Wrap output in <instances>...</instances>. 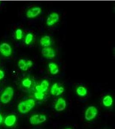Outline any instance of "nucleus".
Masks as SVG:
<instances>
[{
	"mask_svg": "<svg viewBox=\"0 0 115 129\" xmlns=\"http://www.w3.org/2000/svg\"><path fill=\"white\" fill-rule=\"evenodd\" d=\"M35 105V100L33 99H29L20 102L17 106V110L19 113L25 114L30 112Z\"/></svg>",
	"mask_w": 115,
	"mask_h": 129,
	"instance_id": "1",
	"label": "nucleus"
},
{
	"mask_svg": "<svg viewBox=\"0 0 115 129\" xmlns=\"http://www.w3.org/2000/svg\"><path fill=\"white\" fill-rule=\"evenodd\" d=\"M14 93V90L12 87H6L0 96V101L3 104H8L11 101Z\"/></svg>",
	"mask_w": 115,
	"mask_h": 129,
	"instance_id": "2",
	"label": "nucleus"
},
{
	"mask_svg": "<svg viewBox=\"0 0 115 129\" xmlns=\"http://www.w3.org/2000/svg\"><path fill=\"white\" fill-rule=\"evenodd\" d=\"M98 114V110L95 106H90L86 110L84 118L87 121H91L95 118Z\"/></svg>",
	"mask_w": 115,
	"mask_h": 129,
	"instance_id": "3",
	"label": "nucleus"
},
{
	"mask_svg": "<svg viewBox=\"0 0 115 129\" xmlns=\"http://www.w3.org/2000/svg\"><path fill=\"white\" fill-rule=\"evenodd\" d=\"M47 119L45 115L42 114H35L30 118V122L32 125H37L43 123Z\"/></svg>",
	"mask_w": 115,
	"mask_h": 129,
	"instance_id": "4",
	"label": "nucleus"
},
{
	"mask_svg": "<svg viewBox=\"0 0 115 129\" xmlns=\"http://www.w3.org/2000/svg\"><path fill=\"white\" fill-rule=\"evenodd\" d=\"M60 19V15L56 12H52L50 13L46 19V23L47 26L51 27L53 26L58 22Z\"/></svg>",
	"mask_w": 115,
	"mask_h": 129,
	"instance_id": "5",
	"label": "nucleus"
},
{
	"mask_svg": "<svg viewBox=\"0 0 115 129\" xmlns=\"http://www.w3.org/2000/svg\"><path fill=\"white\" fill-rule=\"evenodd\" d=\"M0 53L5 57H9L12 54V50L10 44L3 43L0 44Z\"/></svg>",
	"mask_w": 115,
	"mask_h": 129,
	"instance_id": "6",
	"label": "nucleus"
},
{
	"mask_svg": "<svg viewBox=\"0 0 115 129\" xmlns=\"http://www.w3.org/2000/svg\"><path fill=\"white\" fill-rule=\"evenodd\" d=\"M42 12V9L39 7L31 8L27 11L26 16L28 18H34L38 16Z\"/></svg>",
	"mask_w": 115,
	"mask_h": 129,
	"instance_id": "7",
	"label": "nucleus"
},
{
	"mask_svg": "<svg viewBox=\"0 0 115 129\" xmlns=\"http://www.w3.org/2000/svg\"><path fill=\"white\" fill-rule=\"evenodd\" d=\"M41 54L45 58L47 59H53L56 56V52L51 47H44L41 51Z\"/></svg>",
	"mask_w": 115,
	"mask_h": 129,
	"instance_id": "8",
	"label": "nucleus"
},
{
	"mask_svg": "<svg viewBox=\"0 0 115 129\" xmlns=\"http://www.w3.org/2000/svg\"><path fill=\"white\" fill-rule=\"evenodd\" d=\"M33 65V62L31 60H26L25 59H20L18 62V67L23 71L28 70Z\"/></svg>",
	"mask_w": 115,
	"mask_h": 129,
	"instance_id": "9",
	"label": "nucleus"
},
{
	"mask_svg": "<svg viewBox=\"0 0 115 129\" xmlns=\"http://www.w3.org/2000/svg\"><path fill=\"white\" fill-rule=\"evenodd\" d=\"M67 102L63 98L58 99L54 107L55 111L56 112H62L65 110L67 107Z\"/></svg>",
	"mask_w": 115,
	"mask_h": 129,
	"instance_id": "10",
	"label": "nucleus"
},
{
	"mask_svg": "<svg viewBox=\"0 0 115 129\" xmlns=\"http://www.w3.org/2000/svg\"><path fill=\"white\" fill-rule=\"evenodd\" d=\"M64 87L59 86L58 83H54L50 89V92L52 95L59 96L64 93Z\"/></svg>",
	"mask_w": 115,
	"mask_h": 129,
	"instance_id": "11",
	"label": "nucleus"
},
{
	"mask_svg": "<svg viewBox=\"0 0 115 129\" xmlns=\"http://www.w3.org/2000/svg\"><path fill=\"white\" fill-rule=\"evenodd\" d=\"M17 120L16 116L14 114H10L6 117L4 121L5 125L8 127L13 126Z\"/></svg>",
	"mask_w": 115,
	"mask_h": 129,
	"instance_id": "12",
	"label": "nucleus"
},
{
	"mask_svg": "<svg viewBox=\"0 0 115 129\" xmlns=\"http://www.w3.org/2000/svg\"><path fill=\"white\" fill-rule=\"evenodd\" d=\"M49 86V83L47 80H43L41 81L39 85H37L36 87V89L37 92L44 93L47 91Z\"/></svg>",
	"mask_w": 115,
	"mask_h": 129,
	"instance_id": "13",
	"label": "nucleus"
},
{
	"mask_svg": "<svg viewBox=\"0 0 115 129\" xmlns=\"http://www.w3.org/2000/svg\"><path fill=\"white\" fill-rule=\"evenodd\" d=\"M51 44L50 37L48 35H45L41 37L40 40V44L44 47H49Z\"/></svg>",
	"mask_w": 115,
	"mask_h": 129,
	"instance_id": "14",
	"label": "nucleus"
},
{
	"mask_svg": "<svg viewBox=\"0 0 115 129\" xmlns=\"http://www.w3.org/2000/svg\"><path fill=\"white\" fill-rule=\"evenodd\" d=\"M102 102L103 104L105 107H109L112 106L113 100L112 97L109 95H107L103 98Z\"/></svg>",
	"mask_w": 115,
	"mask_h": 129,
	"instance_id": "15",
	"label": "nucleus"
},
{
	"mask_svg": "<svg viewBox=\"0 0 115 129\" xmlns=\"http://www.w3.org/2000/svg\"><path fill=\"white\" fill-rule=\"evenodd\" d=\"M48 68L50 73L52 75H56L59 72V67L56 63L53 62L49 63Z\"/></svg>",
	"mask_w": 115,
	"mask_h": 129,
	"instance_id": "16",
	"label": "nucleus"
},
{
	"mask_svg": "<svg viewBox=\"0 0 115 129\" xmlns=\"http://www.w3.org/2000/svg\"><path fill=\"white\" fill-rule=\"evenodd\" d=\"M76 92L78 96L84 97L88 93V90L85 87L80 86L77 88Z\"/></svg>",
	"mask_w": 115,
	"mask_h": 129,
	"instance_id": "17",
	"label": "nucleus"
},
{
	"mask_svg": "<svg viewBox=\"0 0 115 129\" xmlns=\"http://www.w3.org/2000/svg\"><path fill=\"white\" fill-rule=\"evenodd\" d=\"M22 86L25 88H30L32 85L33 82L30 78H26L22 80Z\"/></svg>",
	"mask_w": 115,
	"mask_h": 129,
	"instance_id": "18",
	"label": "nucleus"
},
{
	"mask_svg": "<svg viewBox=\"0 0 115 129\" xmlns=\"http://www.w3.org/2000/svg\"><path fill=\"white\" fill-rule=\"evenodd\" d=\"M34 39V35L32 33H29L27 34L25 38V43L26 45H29L32 42Z\"/></svg>",
	"mask_w": 115,
	"mask_h": 129,
	"instance_id": "19",
	"label": "nucleus"
},
{
	"mask_svg": "<svg viewBox=\"0 0 115 129\" xmlns=\"http://www.w3.org/2000/svg\"><path fill=\"white\" fill-rule=\"evenodd\" d=\"M45 94L43 92H36L34 93V97L37 100H42L44 98Z\"/></svg>",
	"mask_w": 115,
	"mask_h": 129,
	"instance_id": "20",
	"label": "nucleus"
},
{
	"mask_svg": "<svg viewBox=\"0 0 115 129\" xmlns=\"http://www.w3.org/2000/svg\"><path fill=\"white\" fill-rule=\"evenodd\" d=\"M23 37V32L22 30L17 29L15 31V37L17 40H20L22 39Z\"/></svg>",
	"mask_w": 115,
	"mask_h": 129,
	"instance_id": "21",
	"label": "nucleus"
},
{
	"mask_svg": "<svg viewBox=\"0 0 115 129\" xmlns=\"http://www.w3.org/2000/svg\"><path fill=\"white\" fill-rule=\"evenodd\" d=\"M5 76V73L3 71L0 69V80L3 79Z\"/></svg>",
	"mask_w": 115,
	"mask_h": 129,
	"instance_id": "22",
	"label": "nucleus"
},
{
	"mask_svg": "<svg viewBox=\"0 0 115 129\" xmlns=\"http://www.w3.org/2000/svg\"><path fill=\"white\" fill-rule=\"evenodd\" d=\"M3 122V117L2 114H0V125Z\"/></svg>",
	"mask_w": 115,
	"mask_h": 129,
	"instance_id": "23",
	"label": "nucleus"
},
{
	"mask_svg": "<svg viewBox=\"0 0 115 129\" xmlns=\"http://www.w3.org/2000/svg\"><path fill=\"white\" fill-rule=\"evenodd\" d=\"M72 129V128H66V129Z\"/></svg>",
	"mask_w": 115,
	"mask_h": 129,
	"instance_id": "24",
	"label": "nucleus"
},
{
	"mask_svg": "<svg viewBox=\"0 0 115 129\" xmlns=\"http://www.w3.org/2000/svg\"><path fill=\"white\" fill-rule=\"evenodd\" d=\"M0 3H1V2H0Z\"/></svg>",
	"mask_w": 115,
	"mask_h": 129,
	"instance_id": "25",
	"label": "nucleus"
}]
</instances>
